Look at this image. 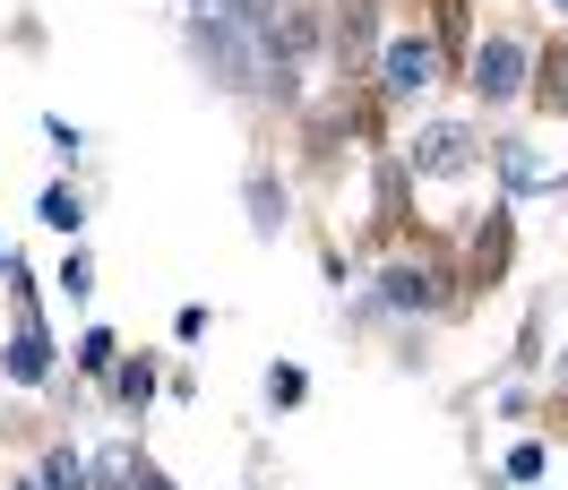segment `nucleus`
Listing matches in <instances>:
<instances>
[{
    "label": "nucleus",
    "mask_w": 568,
    "mask_h": 490,
    "mask_svg": "<svg viewBox=\"0 0 568 490\" xmlns=\"http://www.w3.org/2000/svg\"><path fill=\"white\" fill-rule=\"evenodd\" d=\"M371 302L388 327H430V318H448L465 302L457 293V267L439 258V249H388L379 267H371Z\"/></svg>",
    "instance_id": "nucleus-1"
},
{
    "label": "nucleus",
    "mask_w": 568,
    "mask_h": 490,
    "mask_svg": "<svg viewBox=\"0 0 568 490\" xmlns=\"http://www.w3.org/2000/svg\"><path fill=\"white\" fill-rule=\"evenodd\" d=\"M181 52H190V70L207 78L215 95L258 104V35H250L242 18H224V9H181Z\"/></svg>",
    "instance_id": "nucleus-2"
},
{
    "label": "nucleus",
    "mask_w": 568,
    "mask_h": 490,
    "mask_svg": "<svg viewBox=\"0 0 568 490\" xmlns=\"http://www.w3.org/2000/svg\"><path fill=\"white\" fill-rule=\"evenodd\" d=\"M483 164H491V130H483V121H465V112L414 121V139H405V173H414V190H457V181H483Z\"/></svg>",
    "instance_id": "nucleus-3"
},
{
    "label": "nucleus",
    "mask_w": 568,
    "mask_h": 490,
    "mask_svg": "<svg viewBox=\"0 0 568 490\" xmlns=\"http://www.w3.org/2000/svg\"><path fill=\"white\" fill-rule=\"evenodd\" d=\"M526 78H534V43L517 27H483L465 43V95H474V112H517Z\"/></svg>",
    "instance_id": "nucleus-4"
},
{
    "label": "nucleus",
    "mask_w": 568,
    "mask_h": 490,
    "mask_svg": "<svg viewBox=\"0 0 568 490\" xmlns=\"http://www.w3.org/2000/svg\"><path fill=\"white\" fill-rule=\"evenodd\" d=\"M379 52H388V0H327L320 70L336 78V86H371V78H379Z\"/></svg>",
    "instance_id": "nucleus-5"
},
{
    "label": "nucleus",
    "mask_w": 568,
    "mask_h": 490,
    "mask_svg": "<svg viewBox=\"0 0 568 490\" xmlns=\"http://www.w3.org/2000/svg\"><path fill=\"white\" fill-rule=\"evenodd\" d=\"M448 70H457V61H448V43L430 35V27H405V35H388L371 86H379V104H388V112H423L430 95L448 86Z\"/></svg>",
    "instance_id": "nucleus-6"
},
{
    "label": "nucleus",
    "mask_w": 568,
    "mask_h": 490,
    "mask_svg": "<svg viewBox=\"0 0 568 490\" xmlns=\"http://www.w3.org/2000/svg\"><path fill=\"white\" fill-rule=\"evenodd\" d=\"M61 370H70V345L52 336L43 302H9V327H0V379L18 387V396H36V387H61Z\"/></svg>",
    "instance_id": "nucleus-7"
},
{
    "label": "nucleus",
    "mask_w": 568,
    "mask_h": 490,
    "mask_svg": "<svg viewBox=\"0 0 568 490\" xmlns=\"http://www.w3.org/2000/svg\"><path fill=\"white\" fill-rule=\"evenodd\" d=\"M517 276V207L491 198V207L474 215V233H465V258H457V293H499V284Z\"/></svg>",
    "instance_id": "nucleus-8"
},
{
    "label": "nucleus",
    "mask_w": 568,
    "mask_h": 490,
    "mask_svg": "<svg viewBox=\"0 0 568 490\" xmlns=\"http://www.w3.org/2000/svg\"><path fill=\"white\" fill-rule=\"evenodd\" d=\"M491 198L508 207H534L542 190H551V155H542V130H491Z\"/></svg>",
    "instance_id": "nucleus-9"
},
{
    "label": "nucleus",
    "mask_w": 568,
    "mask_h": 490,
    "mask_svg": "<svg viewBox=\"0 0 568 490\" xmlns=\"http://www.w3.org/2000/svg\"><path fill=\"white\" fill-rule=\"evenodd\" d=\"M155 405H164V353L155 345H121V361H112V379H104V414H121L130 430H139Z\"/></svg>",
    "instance_id": "nucleus-10"
},
{
    "label": "nucleus",
    "mask_w": 568,
    "mask_h": 490,
    "mask_svg": "<svg viewBox=\"0 0 568 490\" xmlns=\"http://www.w3.org/2000/svg\"><path fill=\"white\" fill-rule=\"evenodd\" d=\"M242 215H250V242L258 249H284V233H293V181L267 155H250V173H242Z\"/></svg>",
    "instance_id": "nucleus-11"
},
{
    "label": "nucleus",
    "mask_w": 568,
    "mask_h": 490,
    "mask_svg": "<svg viewBox=\"0 0 568 490\" xmlns=\"http://www.w3.org/2000/svg\"><path fill=\"white\" fill-rule=\"evenodd\" d=\"M414 224V173H405V155H371V233H405Z\"/></svg>",
    "instance_id": "nucleus-12"
},
{
    "label": "nucleus",
    "mask_w": 568,
    "mask_h": 490,
    "mask_svg": "<svg viewBox=\"0 0 568 490\" xmlns=\"http://www.w3.org/2000/svg\"><path fill=\"white\" fill-rule=\"evenodd\" d=\"M139 465H146V448H139V430L121 421L112 439L87 448V490H130V482H139Z\"/></svg>",
    "instance_id": "nucleus-13"
},
{
    "label": "nucleus",
    "mask_w": 568,
    "mask_h": 490,
    "mask_svg": "<svg viewBox=\"0 0 568 490\" xmlns=\"http://www.w3.org/2000/svg\"><path fill=\"white\" fill-rule=\"evenodd\" d=\"M526 112H534V121H568V43H534Z\"/></svg>",
    "instance_id": "nucleus-14"
},
{
    "label": "nucleus",
    "mask_w": 568,
    "mask_h": 490,
    "mask_svg": "<svg viewBox=\"0 0 568 490\" xmlns=\"http://www.w3.org/2000/svg\"><path fill=\"white\" fill-rule=\"evenodd\" d=\"M36 215H43V233H61V242H87V215H95V207H87V190L61 173V181H43Z\"/></svg>",
    "instance_id": "nucleus-15"
},
{
    "label": "nucleus",
    "mask_w": 568,
    "mask_h": 490,
    "mask_svg": "<svg viewBox=\"0 0 568 490\" xmlns=\"http://www.w3.org/2000/svg\"><path fill=\"white\" fill-rule=\"evenodd\" d=\"M258 405H267V414H302V405H311V370H302V361H284V353H276V361H267V370H258Z\"/></svg>",
    "instance_id": "nucleus-16"
},
{
    "label": "nucleus",
    "mask_w": 568,
    "mask_h": 490,
    "mask_svg": "<svg viewBox=\"0 0 568 490\" xmlns=\"http://www.w3.org/2000/svg\"><path fill=\"white\" fill-rule=\"evenodd\" d=\"M112 361H121V327L87 318V327H78V345H70V370H78V379H95V387H104V379H112Z\"/></svg>",
    "instance_id": "nucleus-17"
},
{
    "label": "nucleus",
    "mask_w": 568,
    "mask_h": 490,
    "mask_svg": "<svg viewBox=\"0 0 568 490\" xmlns=\"http://www.w3.org/2000/svg\"><path fill=\"white\" fill-rule=\"evenodd\" d=\"M95 284H104V276H95V249L70 242V249H61V267H52V293H61L70 310H87V302H95Z\"/></svg>",
    "instance_id": "nucleus-18"
},
{
    "label": "nucleus",
    "mask_w": 568,
    "mask_h": 490,
    "mask_svg": "<svg viewBox=\"0 0 568 490\" xmlns=\"http://www.w3.org/2000/svg\"><path fill=\"white\" fill-rule=\"evenodd\" d=\"M542 473H551V439H534V430H526L517 448L499 456V473H491V482H499V490H534Z\"/></svg>",
    "instance_id": "nucleus-19"
},
{
    "label": "nucleus",
    "mask_w": 568,
    "mask_h": 490,
    "mask_svg": "<svg viewBox=\"0 0 568 490\" xmlns=\"http://www.w3.org/2000/svg\"><path fill=\"white\" fill-rule=\"evenodd\" d=\"M36 465H43V482H52V490H87V448H78V439H52Z\"/></svg>",
    "instance_id": "nucleus-20"
},
{
    "label": "nucleus",
    "mask_w": 568,
    "mask_h": 490,
    "mask_svg": "<svg viewBox=\"0 0 568 490\" xmlns=\"http://www.w3.org/2000/svg\"><path fill=\"white\" fill-rule=\"evenodd\" d=\"M534 414H542V405H534V387H526V379H491V421H508V430H534Z\"/></svg>",
    "instance_id": "nucleus-21"
},
{
    "label": "nucleus",
    "mask_w": 568,
    "mask_h": 490,
    "mask_svg": "<svg viewBox=\"0 0 568 490\" xmlns=\"http://www.w3.org/2000/svg\"><path fill=\"white\" fill-rule=\"evenodd\" d=\"M43 146H52V164H78V155H87V130H78L70 112H43Z\"/></svg>",
    "instance_id": "nucleus-22"
},
{
    "label": "nucleus",
    "mask_w": 568,
    "mask_h": 490,
    "mask_svg": "<svg viewBox=\"0 0 568 490\" xmlns=\"http://www.w3.org/2000/svg\"><path fill=\"white\" fill-rule=\"evenodd\" d=\"M207 327H215V310H207V302H181V310H173V336H181V345H199Z\"/></svg>",
    "instance_id": "nucleus-23"
},
{
    "label": "nucleus",
    "mask_w": 568,
    "mask_h": 490,
    "mask_svg": "<svg viewBox=\"0 0 568 490\" xmlns=\"http://www.w3.org/2000/svg\"><path fill=\"white\" fill-rule=\"evenodd\" d=\"M181 9H224V18H242V27H258L276 0H181Z\"/></svg>",
    "instance_id": "nucleus-24"
},
{
    "label": "nucleus",
    "mask_w": 568,
    "mask_h": 490,
    "mask_svg": "<svg viewBox=\"0 0 568 490\" xmlns=\"http://www.w3.org/2000/svg\"><path fill=\"white\" fill-rule=\"evenodd\" d=\"M320 284H327V293H354V267H345V249H336V242L320 249Z\"/></svg>",
    "instance_id": "nucleus-25"
},
{
    "label": "nucleus",
    "mask_w": 568,
    "mask_h": 490,
    "mask_svg": "<svg viewBox=\"0 0 568 490\" xmlns=\"http://www.w3.org/2000/svg\"><path fill=\"white\" fill-rule=\"evenodd\" d=\"M164 396H173V405H199V370H164Z\"/></svg>",
    "instance_id": "nucleus-26"
},
{
    "label": "nucleus",
    "mask_w": 568,
    "mask_h": 490,
    "mask_svg": "<svg viewBox=\"0 0 568 490\" xmlns=\"http://www.w3.org/2000/svg\"><path fill=\"white\" fill-rule=\"evenodd\" d=\"M130 490H181V482L164 473V465H155V456H146V465H139V482H130Z\"/></svg>",
    "instance_id": "nucleus-27"
},
{
    "label": "nucleus",
    "mask_w": 568,
    "mask_h": 490,
    "mask_svg": "<svg viewBox=\"0 0 568 490\" xmlns=\"http://www.w3.org/2000/svg\"><path fill=\"white\" fill-rule=\"evenodd\" d=\"M0 490H52V482H43V465H18V473H9Z\"/></svg>",
    "instance_id": "nucleus-28"
},
{
    "label": "nucleus",
    "mask_w": 568,
    "mask_h": 490,
    "mask_svg": "<svg viewBox=\"0 0 568 490\" xmlns=\"http://www.w3.org/2000/svg\"><path fill=\"white\" fill-rule=\"evenodd\" d=\"M551 396H568V336H560V353H551Z\"/></svg>",
    "instance_id": "nucleus-29"
},
{
    "label": "nucleus",
    "mask_w": 568,
    "mask_h": 490,
    "mask_svg": "<svg viewBox=\"0 0 568 490\" xmlns=\"http://www.w3.org/2000/svg\"><path fill=\"white\" fill-rule=\"evenodd\" d=\"M0 249H9V242H0Z\"/></svg>",
    "instance_id": "nucleus-30"
}]
</instances>
